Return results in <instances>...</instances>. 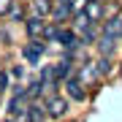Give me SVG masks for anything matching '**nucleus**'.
Instances as JSON below:
<instances>
[{"mask_svg":"<svg viewBox=\"0 0 122 122\" xmlns=\"http://www.w3.org/2000/svg\"><path fill=\"white\" fill-rule=\"evenodd\" d=\"M46 49H49V46H46V41H44V38H30V44L22 49V57L30 62V65H38L41 57L46 54Z\"/></svg>","mask_w":122,"mask_h":122,"instance_id":"f257e3e1","label":"nucleus"},{"mask_svg":"<svg viewBox=\"0 0 122 122\" xmlns=\"http://www.w3.org/2000/svg\"><path fill=\"white\" fill-rule=\"evenodd\" d=\"M68 109H71L68 98H62V95H49V98H46V117L62 119V117L68 114Z\"/></svg>","mask_w":122,"mask_h":122,"instance_id":"f03ea898","label":"nucleus"},{"mask_svg":"<svg viewBox=\"0 0 122 122\" xmlns=\"http://www.w3.org/2000/svg\"><path fill=\"white\" fill-rule=\"evenodd\" d=\"M62 87H65V92H68V98L71 100H76V103H84L87 100V90H84V84L79 81V76L73 73V76H68L65 81H62Z\"/></svg>","mask_w":122,"mask_h":122,"instance_id":"7ed1b4c3","label":"nucleus"},{"mask_svg":"<svg viewBox=\"0 0 122 122\" xmlns=\"http://www.w3.org/2000/svg\"><path fill=\"white\" fill-rule=\"evenodd\" d=\"M73 5H71V3H62V0H54V8H52V22L54 25H68L71 22V19H73Z\"/></svg>","mask_w":122,"mask_h":122,"instance_id":"20e7f679","label":"nucleus"},{"mask_svg":"<svg viewBox=\"0 0 122 122\" xmlns=\"http://www.w3.org/2000/svg\"><path fill=\"white\" fill-rule=\"evenodd\" d=\"M117 41H119V38H114V35H106L103 30H100V38L95 41L98 54H100V57H114V54H117Z\"/></svg>","mask_w":122,"mask_h":122,"instance_id":"39448f33","label":"nucleus"},{"mask_svg":"<svg viewBox=\"0 0 122 122\" xmlns=\"http://www.w3.org/2000/svg\"><path fill=\"white\" fill-rule=\"evenodd\" d=\"M46 19H41V16H27L25 19V33H27V38H44V30H46Z\"/></svg>","mask_w":122,"mask_h":122,"instance_id":"423d86ee","label":"nucleus"},{"mask_svg":"<svg viewBox=\"0 0 122 122\" xmlns=\"http://www.w3.org/2000/svg\"><path fill=\"white\" fill-rule=\"evenodd\" d=\"M57 44L62 46V52H76V49L81 46V41H79V35L71 30V27H62V30H60V38H57Z\"/></svg>","mask_w":122,"mask_h":122,"instance_id":"0eeeda50","label":"nucleus"},{"mask_svg":"<svg viewBox=\"0 0 122 122\" xmlns=\"http://www.w3.org/2000/svg\"><path fill=\"white\" fill-rule=\"evenodd\" d=\"M52 8H54V0H30L27 3V11H30V16H52Z\"/></svg>","mask_w":122,"mask_h":122,"instance_id":"6e6552de","label":"nucleus"},{"mask_svg":"<svg viewBox=\"0 0 122 122\" xmlns=\"http://www.w3.org/2000/svg\"><path fill=\"white\" fill-rule=\"evenodd\" d=\"M76 73V71H73V60H68V57H62V60L60 62H54V79H57V81H65V79L68 76H73Z\"/></svg>","mask_w":122,"mask_h":122,"instance_id":"1a4fd4ad","label":"nucleus"},{"mask_svg":"<svg viewBox=\"0 0 122 122\" xmlns=\"http://www.w3.org/2000/svg\"><path fill=\"white\" fill-rule=\"evenodd\" d=\"M76 76H79V81H81L84 84V87H87V84H95L98 81V68H95V62H87V65H81V68H79L76 71Z\"/></svg>","mask_w":122,"mask_h":122,"instance_id":"9d476101","label":"nucleus"},{"mask_svg":"<svg viewBox=\"0 0 122 122\" xmlns=\"http://www.w3.org/2000/svg\"><path fill=\"white\" fill-rule=\"evenodd\" d=\"M44 119H46V103L33 100V103L27 106V122H44Z\"/></svg>","mask_w":122,"mask_h":122,"instance_id":"9b49d317","label":"nucleus"},{"mask_svg":"<svg viewBox=\"0 0 122 122\" xmlns=\"http://www.w3.org/2000/svg\"><path fill=\"white\" fill-rule=\"evenodd\" d=\"M100 38V30H98V22H92L90 27H84L81 33H79V41H81V46H92L95 41Z\"/></svg>","mask_w":122,"mask_h":122,"instance_id":"f8f14e48","label":"nucleus"},{"mask_svg":"<svg viewBox=\"0 0 122 122\" xmlns=\"http://www.w3.org/2000/svg\"><path fill=\"white\" fill-rule=\"evenodd\" d=\"M84 14H87L92 22H100V19H103V0H87Z\"/></svg>","mask_w":122,"mask_h":122,"instance_id":"ddd939ff","label":"nucleus"},{"mask_svg":"<svg viewBox=\"0 0 122 122\" xmlns=\"http://www.w3.org/2000/svg\"><path fill=\"white\" fill-rule=\"evenodd\" d=\"M5 16H8V22H25V19H27V5H22V3H16V0H14Z\"/></svg>","mask_w":122,"mask_h":122,"instance_id":"4468645a","label":"nucleus"},{"mask_svg":"<svg viewBox=\"0 0 122 122\" xmlns=\"http://www.w3.org/2000/svg\"><path fill=\"white\" fill-rule=\"evenodd\" d=\"M103 33H106V35H114V38H122V19H119V16L103 19Z\"/></svg>","mask_w":122,"mask_h":122,"instance_id":"2eb2a0df","label":"nucleus"},{"mask_svg":"<svg viewBox=\"0 0 122 122\" xmlns=\"http://www.w3.org/2000/svg\"><path fill=\"white\" fill-rule=\"evenodd\" d=\"M71 22H73V27H71V30H73V33L79 35V33L84 30V27H90V25H92V19H90L87 14H84V11H76V14H73V19H71Z\"/></svg>","mask_w":122,"mask_h":122,"instance_id":"dca6fc26","label":"nucleus"},{"mask_svg":"<svg viewBox=\"0 0 122 122\" xmlns=\"http://www.w3.org/2000/svg\"><path fill=\"white\" fill-rule=\"evenodd\" d=\"M122 14V3L119 0H103V19H114Z\"/></svg>","mask_w":122,"mask_h":122,"instance_id":"f3484780","label":"nucleus"},{"mask_svg":"<svg viewBox=\"0 0 122 122\" xmlns=\"http://www.w3.org/2000/svg\"><path fill=\"white\" fill-rule=\"evenodd\" d=\"M95 68H98V76L100 79H103V76H111L114 60H111V57H98V60H95Z\"/></svg>","mask_w":122,"mask_h":122,"instance_id":"a211bd4d","label":"nucleus"},{"mask_svg":"<svg viewBox=\"0 0 122 122\" xmlns=\"http://www.w3.org/2000/svg\"><path fill=\"white\" fill-rule=\"evenodd\" d=\"M60 30H62V27L60 25H46V30H44V41H46V44H49V41H57V38H60Z\"/></svg>","mask_w":122,"mask_h":122,"instance_id":"6ab92c4d","label":"nucleus"},{"mask_svg":"<svg viewBox=\"0 0 122 122\" xmlns=\"http://www.w3.org/2000/svg\"><path fill=\"white\" fill-rule=\"evenodd\" d=\"M11 76H14V79H22V76H25V68H22V65H11Z\"/></svg>","mask_w":122,"mask_h":122,"instance_id":"aec40b11","label":"nucleus"},{"mask_svg":"<svg viewBox=\"0 0 122 122\" xmlns=\"http://www.w3.org/2000/svg\"><path fill=\"white\" fill-rule=\"evenodd\" d=\"M11 3H14V0H0V16H5V14H8Z\"/></svg>","mask_w":122,"mask_h":122,"instance_id":"412c9836","label":"nucleus"},{"mask_svg":"<svg viewBox=\"0 0 122 122\" xmlns=\"http://www.w3.org/2000/svg\"><path fill=\"white\" fill-rule=\"evenodd\" d=\"M5 87H8V73H5V71H0V92H3Z\"/></svg>","mask_w":122,"mask_h":122,"instance_id":"4be33fe9","label":"nucleus"},{"mask_svg":"<svg viewBox=\"0 0 122 122\" xmlns=\"http://www.w3.org/2000/svg\"><path fill=\"white\" fill-rule=\"evenodd\" d=\"M3 122H19V117H11V114H8V117H5Z\"/></svg>","mask_w":122,"mask_h":122,"instance_id":"5701e85b","label":"nucleus"},{"mask_svg":"<svg viewBox=\"0 0 122 122\" xmlns=\"http://www.w3.org/2000/svg\"><path fill=\"white\" fill-rule=\"evenodd\" d=\"M62 3H73V0H62Z\"/></svg>","mask_w":122,"mask_h":122,"instance_id":"b1692460","label":"nucleus"},{"mask_svg":"<svg viewBox=\"0 0 122 122\" xmlns=\"http://www.w3.org/2000/svg\"><path fill=\"white\" fill-rule=\"evenodd\" d=\"M0 95H3V92H0Z\"/></svg>","mask_w":122,"mask_h":122,"instance_id":"393cba45","label":"nucleus"}]
</instances>
